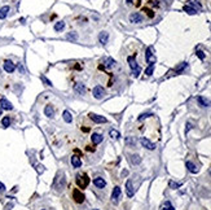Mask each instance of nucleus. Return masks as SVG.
I'll list each match as a JSON object with an SVG mask.
<instances>
[{
	"label": "nucleus",
	"instance_id": "nucleus-21",
	"mask_svg": "<svg viewBox=\"0 0 211 210\" xmlns=\"http://www.w3.org/2000/svg\"><path fill=\"white\" fill-rule=\"evenodd\" d=\"M129 161H131V163H132V165H139V163L141 162V157L139 156V154H131V157H129Z\"/></svg>",
	"mask_w": 211,
	"mask_h": 210
},
{
	"label": "nucleus",
	"instance_id": "nucleus-13",
	"mask_svg": "<svg viewBox=\"0 0 211 210\" xmlns=\"http://www.w3.org/2000/svg\"><path fill=\"white\" fill-rule=\"evenodd\" d=\"M4 70H5L7 73H13L14 70H16V65L11 61V60H7L4 62Z\"/></svg>",
	"mask_w": 211,
	"mask_h": 210
},
{
	"label": "nucleus",
	"instance_id": "nucleus-46",
	"mask_svg": "<svg viewBox=\"0 0 211 210\" xmlns=\"http://www.w3.org/2000/svg\"><path fill=\"white\" fill-rule=\"evenodd\" d=\"M42 210H44V209H42Z\"/></svg>",
	"mask_w": 211,
	"mask_h": 210
},
{
	"label": "nucleus",
	"instance_id": "nucleus-43",
	"mask_svg": "<svg viewBox=\"0 0 211 210\" xmlns=\"http://www.w3.org/2000/svg\"><path fill=\"white\" fill-rule=\"evenodd\" d=\"M126 1H127V3H131V1H132V0H126Z\"/></svg>",
	"mask_w": 211,
	"mask_h": 210
},
{
	"label": "nucleus",
	"instance_id": "nucleus-24",
	"mask_svg": "<svg viewBox=\"0 0 211 210\" xmlns=\"http://www.w3.org/2000/svg\"><path fill=\"white\" fill-rule=\"evenodd\" d=\"M62 115H64V121L66 123H70L71 121H73V115H71V113L69 112V110H65Z\"/></svg>",
	"mask_w": 211,
	"mask_h": 210
},
{
	"label": "nucleus",
	"instance_id": "nucleus-9",
	"mask_svg": "<svg viewBox=\"0 0 211 210\" xmlns=\"http://www.w3.org/2000/svg\"><path fill=\"white\" fill-rule=\"evenodd\" d=\"M144 21V17L141 16L140 13H137V12H135V13L129 14V22L132 23H141Z\"/></svg>",
	"mask_w": 211,
	"mask_h": 210
},
{
	"label": "nucleus",
	"instance_id": "nucleus-34",
	"mask_svg": "<svg viewBox=\"0 0 211 210\" xmlns=\"http://www.w3.org/2000/svg\"><path fill=\"white\" fill-rule=\"evenodd\" d=\"M66 38H68L69 40H71V42H75V40H76V34L75 33H69Z\"/></svg>",
	"mask_w": 211,
	"mask_h": 210
},
{
	"label": "nucleus",
	"instance_id": "nucleus-14",
	"mask_svg": "<svg viewBox=\"0 0 211 210\" xmlns=\"http://www.w3.org/2000/svg\"><path fill=\"white\" fill-rule=\"evenodd\" d=\"M107 40H109V34H107L106 31H101V33L99 34V42L101 43L102 45H106Z\"/></svg>",
	"mask_w": 211,
	"mask_h": 210
},
{
	"label": "nucleus",
	"instance_id": "nucleus-8",
	"mask_svg": "<svg viewBox=\"0 0 211 210\" xmlns=\"http://www.w3.org/2000/svg\"><path fill=\"white\" fill-rule=\"evenodd\" d=\"M90 118L93 121V122H96V123H106L107 119L104 117V115H99V114H95V113H90Z\"/></svg>",
	"mask_w": 211,
	"mask_h": 210
},
{
	"label": "nucleus",
	"instance_id": "nucleus-20",
	"mask_svg": "<svg viewBox=\"0 0 211 210\" xmlns=\"http://www.w3.org/2000/svg\"><path fill=\"white\" fill-rule=\"evenodd\" d=\"M9 7L8 5H4L0 8V20H4L7 16H8V12H9Z\"/></svg>",
	"mask_w": 211,
	"mask_h": 210
},
{
	"label": "nucleus",
	"instance_id": "nucleus-10",
	"mask_svg": "<svg viewBox=\"0 0 211 210\" xmlns=\"http://www.w3.org/2000/svg\"><path fill=\"white\" fill-rule=\"evenodd\" d=\"M126 192H127V196L128 197H132L133 195H135V188H133L132 180H127L126 182Z\"/></svg>",
	"mask_w": 211,
	"mask_h": 210
},
{
	"label": "nucleus",
	"instance_id": "nucleus-36",
	"mask_svg": "<svg viewBox=\"0 0 211 210\" xmlns=\"http://www.w3.org/2000/svg\"><path fill=\"white\" fill-rule=\"evenodd\" d=\"M152 115H153L152 113H143V114H141L140 117L137 118V119H139V121H143V119H145V118H149V117H152Z\"/></svg>",
	"mask_w": 211,
	"mask_h": 210
},
{
	"label": "nucleus",
	"instance_id": "nucleus-44",
	"mask_svg": "<svg viewBox=\"0 0 211 210\" xmlns=\"http://www.w3.org/2000/svg\"><path fill=\"white\" fill-rule=\"evenodd\" d=\"M0 115H1V108H0Z\"/></svg>",
	"mask_w": 211,
	"mask_h": 210
},
{
	"label": "nucleus",
	"instance_id": "nucleus-4",
	"mask_svg": "<svg viewBox=\"0 0 211 210\" xmlns=\"http://www.w3.org/2000/svg\"><path fill=\"white\" fill-rule=\"evenodd\" d=\"M145 60H147L148 64L154 65V62H155V55H154V49H153V47H148L147 52H145Z\"/></svg>",
	"mask_w": 211,
	"mask_h": 210
},
{
	"label": "nucleus",
	"instance_id": "nucleus-26",
	"mask_svg": "<svg viewBox=\"0 0 211 210\" xmlns=\"http://www.w3.org/2000/svg\"><path fill=\"white\" fill-rule=\"evenodd\" d=\"M186 67H188V64H186V62H181L179 66L175 67V73H181V71H183V70H185Z\"/></svg>",
	"mask_w": 211,
	"mask_h": 210
},
{
	"label": "nucleus",
	"instance_id": "nucleus-5",
	"mask_svg": "<svg viewBox=\"0 0 211 210\" xmlns=\"http://www.w3.org/2000/svg\"><path fill=\"white\" fill-rule=\"evenodd\" d=\"M92 93H93V96H95V99H97V100H100V99H104V96L106 95V93H105L104 87H101V86H96L95 88H93Z\"/></svg>",
	"mask_w": 211,
	"mask_h": 210
},
{
	"label": "nucleus",
	"instance_id": "nucleus-30",
	"mask_svg": "<svg viewBox=\"0 0 211 210\" xmlns=\"http://www.w3.org/2000/svg\"><path fill=\"white\" fill-rule=\"evenodd\" d=\"M183 9H184V12H186L188 14H196V13H197V11H196L193 7H190V5H185Z\"/></svg>",
	"mask_w": 211,
	"mask_h": 210
},
{
	"label": "nucleus",
	"instance_id": "nucleus-23",
	"mask_svg": "<svg viewBox=\"0 0 211 210\" xmlns=\"http://www.w3.org/2000/svg\"><path fill=\"white\" fill-rule=\"evenodd\" d=\"M188 5H190V7H193L196 11H201L202 9V5H201L200 3H198L197 0H189V4Z\"/></svg>",
	"mask_w": 211,
	"mask_h": 210
},
{
	"label": "nucleus",
	"instance_id": "nucleus-2",
	"mask_svg": "<svg viewBox=\"0 0 211 210\" xmlns=\"http://www.w3.org/2000/svg\"><path fill=\"white\" fill-rule=\"evenodd\" d=\"M76 184L79 185V188H87V185L90 184V178L86 174L76 175Z\"/></svg>",
	"mask_w": 211,
	"mask_h": 210
},
{
	"label": "nucleus",
	"instance_id": "nucleus-12",
	"mask_svg": "<svg viewBox=\"0 0 211 210\" xmlns=\"http://www.w3.org/2000/svg\"><path fill=\"white\" fill-rule=\"evenodd\" d=\"M74 92L78 95H84L86 93V87L83 83H75L74 84Z\"/></svg>",
	"mask_w": 211,
	"mask_h": 210
},
{
	"label": "nucleus",
	"instance_id": "nucleus-38",
	"mask_svg": "<svg viewBox=\"0 0 211 210\" xmlns=\"http://www.w3.org/2000/svg\"><path fill=\"white\" fill-rule=\"evenodd\" d=\"M42 81H43V82H44V83H45V84H47V86H49V87H52V86H53V84H52V82H51V81H48V79H47V78H45V77H44V75H42Z\"/></svg>",
	"mask_w": 211,
	"mask_h": 210
},
{
	"label": "nucleus",
	"instance_id": "nucleus-42",
	"mask_svg": "<svg viewBox=\"0 0 211 210\" xmlns=\"http://www.w3.org/2000/svg\"><path fill=\"white\" fill-rule=\"evenodd\" d=\"M0 191H5V185H4L1 182H0Z\"/></svg>",
	"mask_w": 211,
	"mask_h": 210
},
{
	"label": "nucleus",
	"instance_id": "nucleus-32",
	"mask_svg": "<svg viewBox=\"0 0 211 210\" xmlns=\"http://www.w3.org/2000/svg\"><path fill=\"white\" fill-rule=\"evenodd\" d=\"M169 185H170V188H172V189H177L179 187H181V183H176V182H174V180H171V182L169 183Z\"/></svg>",
	"mask_w": 211,
	"mask_h": 210
},
{
	"label": "nucleus",
	"instance_id": "nucleus-45",
	"mask_svg": "<svg viewBox=\"0 0 211 210\" xmlns=\"http://www.w3.org/2000/svg\"><path fill=\"white\" fill-rule=\"evenodd\" d=\"M91 210H99V209H91Z\"/></svg>",
	"mask_w": 211,
	"mask_h": 210
},
{
	"label": "nucleus",
	"instance_id": "nucleus-31",
	"mask_svg": "<svg viewBox=\"0 0 211 210\" xmlns=\"http://www.w3.org/2000/svg\"><path fill=\"white\" fill-rule=\"evenodd\" d=\"M162 210H175V207L172 206V204L170 201H166L162 205Z\"/></svg>",
	"mask_w": 211,
	"mask_h": 210
},
{
	"label": "nucleus",
	"instance_id": "nucleus-11",
	"mask_svg": "<svg viewBox=\"0 0 211 210\" xmlns=\"http://www.w3.org/2000/svg\"><path fill=\"white\" fill-rule=\"evenodd\" d=\"M197 101H198V104H200L201 107H203V108L211 107V100H208V99L205 97V96H198Z\"/></svg>",
	"mask_w": 211,
	"mask_h": 210
},
{
	"label": "nucleus",
	"instance_id": "nucleus-37",
	"mask_svg": "<svg viewBox=\"0 0 211 210\" xmlns=\"http://www.w3.org/2000/svg\"><path fill=\"white\" fill-rule=\"evenodd\" d=\"M196 55L198 56V59H200V60H205V57H206V55L203 53L202 51H197V52H196Z\"/></svg>",
	"mask_w": 211,
	"mask_h": 210
},
{
	"label": "nucleus",
	"instance_id": "nucleus-1",
	"mask_svg": "<svg viewBox=\"0 0 211 210\" xmlns=\"http://www.w3.org/2000/svg\"><path fill=\"white\" fill-rule=\"evenodd\" d=\"M127 61H128L129 67H131V70H132V75H133V77H139V74H140V71H141V69H140V66L137 65V62H136L135 56H129L128 59H127Z\"/></svg>",
	"mask_w": 211,
	"mask_h": 210
},
{
	"label": "nucleus",
	"instance_id": "nucleus-22",
	"mask_svg": "<svg viewBox=\"0 0 211 210\" xmlns=\"http://www.w3.org/2000/svg\"><path fill=\"white\" fill-rule=\"evenodd\" d=\"M185 166L188 167V170L190 171V173H193V174H197V173H198V169L196 167V165H194L193 162H190V161H186Z\"/></svg>",
	"mask_w": 211,
	"mask_h": 210
},
{
	"label": "nucleus",
	"instance_id": "nucleus-40",
	"mask_svg": "<svg viewBox=\"0 0 211 210\" xmlns=\"http://www.w3.org/2000/svg\"><path fill=\"white\" fill-rule=\"evenodd\" d=\"M145 12L148 13V16H149V17H153V16H154V13H153V12L150 11V9H145Z\"/></svg>",
	"mask_w": 211,
	"mask_h": 210
},
{
	"label": "nucleus",
	"instance_id": "nucleus-6",
	"mask_svg": "<svg viewBox=\"0 0 211 210\" xmlns=\"http://www.w3.org/2000/svg\"><path fill=\"white\" fill-rule=\"evenodd\" d=\"M140 143H141V145H143L144 148L149 149V151H154V149H155V144L152 143V141H150L149 139H147V137H141Z\"/></svg>",
	"mask_w": 211,
	"mask_h": 210
},
{
	"label": "nucleus",
	"instance_id": "nucleus-25",
	"mask_svg": "<svg viewBox=\"0 0 211 210\" xmlns=\"http://www.w3.org/2000/svg\"><path fill=\"white\" fill-rule=\"evenodd\" d=\"M105 66H106L107 69H111V67L115 66V61L113 59H110V57H107V59H105Z\"/></svg>",
	"mask_w": 211,
	"mask_h": 210
},
{
	"label": "nucleus",
	"instance_id": "nucleus-17",
	"mask_svg": "<svg viewBox=\"0 0 211 210\" xmlns=\"http://www.w3.org/2000/svg\"><path fill=\"white\" fill-rule=\"evenodd\" d=\"M0 105H1V108L5 110H12L13 109V105L11 104V101H8L5 97H3L1 100H0Z\"/></svg>",
	"mask_w": 211,
	"mask_h": 210
},
{
	"label": "nucleus",
	"instance_id": "nucleus-39",
	"mask_svg": "<svg viewBox=\"0 0 211 210\" xmlns=\"http://www.w3.org/2000/svg\"><path fill=\"white\" fill-rule=\"evenodd\" d=\"M190 129H192V123H190V122H188V123H186V129H185V134H188V131Z\"/></svg>",
	"mask_w": 211,
	"mask_h": 210
},
{
	"label": "nucleus",
	"instance_id": "nucleus-7",
	"mask_svg": "<svg viewBox=\"0 0 211 210\" xmlns=\"http://www.w3.org/2000/svg\"><path fill=\"white\" fill-rule=\"evenodd\" d=\"M73 199L75 200V202L76 204H83L84 202V195L80 192L79 189H74V192H73Z\"/></svg>",
	"mask_w": 211,
	"mask_h": 210
},
{
	"label": "nucleus",
	"instance_id": "nucleus-27",
	"mask_svg": "<svg viewBox=\"0 0 211 210\" xmlns=\"http://www.w3.org/2000/svg\"><path fill=\"white\" fill-rule=\"evenodd\" d=\"M65 29V22L64 21H58V22L54 23V30L56 31H62Z\"/></svg>",
	"mask_w": 211,
	"mask_h": 210
},
{
	"label": "nucleus",
	"instance_id": "nucleus-16",
	"mask_svg": "<svg viewBox=\"0 0 211 210\" xmlns=\"http://www.w3.org/2000/svg\"><path fill=\"white\" fill-rule=\"evenodd\" d=\"M93 184L96 185V188H105V185H106V182H105L104 178L101 177H97L93 179Z\"/></svg>",
	"mask_w": 211,
	"mask_h": 210
},
{
	"label": "nucleus",
	"instance_id": "nucleus-33",
	"mask_svg": "<svg viewBox=\"0 0 211 210\" xmlns=\"http://www.w3.org/2000/svg\"><path fill=\"white\" fill-rule=\"evenodd\" d=\"M1 125H3L4 127L11 126V118H9V117H4L3 121H1Z\"/></svg>",
	"mask_w": 211,
	"mask_h": 210
},
{
	"label": "nucleus",
	"instance_id": "nucleus-18",
	"mask_svg": "<svg viewBox=\"0 0 211 210\" xmlns=\"http://www.w3.org/2000/svg\"><path fill=\"white\" fill-rule=\"evenodd\" d=\"M44 114L47 115L48 118H53L54 117V109L52 105H47V107L44 108Z\"/></svg>",
	"mask_w": 211,
	"mask_h": 210
},
{
	"label": "nucleus",
	"instance_id": "nucleus-29",
	"mask_svg": "<svg viewBox=\"0 0 211 210\" xmlns=\"http://www.w3.org/2000/svg\"><path fill=\"white\" fill-rule=\"evenodd\" d=\"M126 143H127V145L135 147V144H136V139H135L133 136H127V137H126Z\"/></svg>",
	"mask_w": 211,
	"mask_h": 210
},
{
	"label": "nucleus",
	"instance_id": "nucleus-3",
	"mask_svg": "<svg viewBox=\"0 0 211 210\" xmlns=\"http://www.w3.org/2000/svg\"><path fill=\"white\" fill-rule=\"evenodd\" d=\"M121 199H122V191H121V187L117 185V187H114V189L111 192V202L117 205Z\"/></svg>",
	"mask_w": 211,
	"mask_h": 210
},
{
	"label": "nucleus",
	"instance_id": "nucleus-35",
	"mask_svg": "<svg viewBox=\"0 0 211 210\" xmlns=\"http://www.w3.org/2000/svg\"><path fill=\"white\" fill-rule=\"evenodd\" d=\"M153 71H154V65H149V67L145 70V74H147V75H152Z\"/></svg>",
	"mask_w": 211,
	"mask_h": 210
},
{
	"label": "nucleus",
	"instance_id": "nucleus-19",
	"mask_svg": "<svg viewBox=\"0 0 211 210\" xmlns=\"http://www.w3.org/2000/svg\"><path fill=\"white\" fill-rule=\"evenodd\" d=\"M71 165H73V167L78 169L82 166V161H80V158L78 156H73L71 157Z\"/></svg>",
	"mask_w": 211,
	"mask_h": 210
},
{
	"label": "nucleus",
	"instance_id": "nucleus-41",
	"mask_svg": "<svg viewBox=\"0 0 211 210\" xmlns=\"http://www.w3.org/2000/svg\"><path fill=\"white\" fill-rule=\"evenodd\" d=\"M36 170L39 171V173H43V171H44V169H43L42 165H38V166H36Z\"/></svg>",
	"mask_w": 211,
	"mask_h": 210
},
{
	"label": "nucleus",
	"instance_id": "nucleus-15",
	"mask_svg": "<svg viewBox=\"0 0 211 210\" xmlns=\"http://www.w3.org/2000/svg\"><path fill=\"white\" fill-rule=\"evenodd\" d=\"M91 140H92V143L95 144V145H99L102 140H104V136H102L101 134H97V132H95V134H92V136H91Z\"/></svg>",
	"mask_w": 211,
	"mask_h": 210
},
{
	"label": "nucleus",
	"instance_id": "nucleus-28",
	"mask_svg": "<svg viewBox=\"0 0 211 210\" xmlns=\"http://www.w3.org/2000/svg\"><path fill=\"white\" fill-rule=\"evenodd\" d=\"M109 135L113 137L114 140H117V139H119L121 137V134H119V131H117V130H114V129H111L109 131Z\"/></svg>",
	"mask_w": 211,
	"mask_h": 210
}]
</instances>
